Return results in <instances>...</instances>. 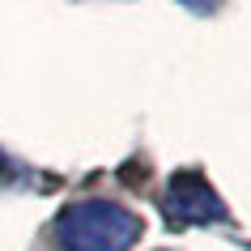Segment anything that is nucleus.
<instances>
[{
	"instance_id": "2",
	"label": "nucleus",
	"mask_w": 251,
	"mask_h": 251,
	"mask_svg": "<svg viewBox=\"0 0 251 251\" xmlns=\"http://www.w3.org/2000/svg\"><path fill=\"white\" fill-rule=\"evenodd\" d=\"M162 217L183 230V226H204V222H226L230 209L222 204V196L209 187V179L196 171H175L166 179V192H162Z\"/></svg>"
},
{
	"instance_id": "1",
	"label": "nucleus",
	"mask_w": 251,
	"mask_h": 251,
	"mask_svg": "<svg viewBox=\"0 0 251 251\" xmlns=\"http://www.w3.org/2000/svg\"><path fill=\"white\" fill-rule=\"evenodd\" d=\"M145 226L115 200H77L55 217L60 251H132Z\"/></svg>"
}]
</instances>
